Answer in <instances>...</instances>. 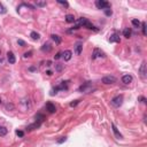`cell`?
Listing matches in <instances>:
<instances>
[{"mask_svg": "<svg viewBox=\"0 0 147 147\" xmlns=\"http://www.w3.org/2000/svg\"><path fill=\"white\" fill-rule=\"evenodd\" d=\"M76 24H77V25H78L79 28L83 25V26H85V28L90 29V30H94V31H98V29H97V28H95V26L93 25V24H92L91 22L87 21V20H86L85 17H79L78 20L76 21Z\"/></svg>", "mask_w": 147, "mask_h": 147, "instance_id": "cell-1", "label": "cell"}, {"mask_svg": "<svg viewBox=\"0 0 147 147\" xmlns=\"http://www.w3.org/2000/svg\"><path fill=\"white\" fill-rule=\"evenodd\" d=\"M95 6L99 9H108L110 7V4L107 2V1H105V0H97L95 1Z\"/></svg>", "mask_w": 147, "mask_h": 147, "instance_id": "cell-2", "label": "cell"}, {"mask_svg": "<svg viewBox=\"0 0 147 147\" xmlns=\"http://www.w3.org/2000/svg\"><path fill=\"white\" fill-rule=\"evenodd\" d=\"M123 104V97L122 95H116L111 99V105L114 107H120Z\"/></svg>", "mask_w": 147, "mask_h": 147, "instance_id": "cell-3", "label": "cell"}, {"mask_svg": "<svg viewBox=\"0 0 147 147\" xmlns=\"http://www.w3.org/2000/svg\"><path fill=\"white\" fill-rule=\"evenodd\" d=\"M101 82L106 85L114 84L116 82V77H114V76H106V77H104V78L101 79Z\"/></svg>", "mask_w": 147, "mask_h": 147, "instance_id": "cell-4", "label": "cell"}, {"mask_svg": "<svg viewBox=\"0 0 147 147\" xmlns=\"http://www.w3.org/2000/svg\"><path fill=\"white\" fill-rule=\"evenodd\" d=\"M21 105L23 106L22 107V109H23V111H26V110H29L30 108H31V105H30V100L29 99H23L21 101Z\"/></svg>", "mask_w": 147, "mask_h": 147, "instance_id": "cell-5", "label": "cell"}, {"mask_svg": "<svg viewBox=\"0 0 147 147\" xmlns=\"http://www.w3.org/2000/svg\"><path fill=\"white\" fill-rule=\"evenodd\" d=\"M139 74H140V76H141V78H146V62L144 61L141 63V66H140V69H139Z\"/></svg>", "mask_w": 147, "mask_h": 147, "instance_id": "cell-6", "label": "cell"}, {"mask_svg": "<svg viewBox=\"0 0 147 147\" xmlns=\"http://www.w3.org/2000/svg\"><path fill=\"white\" fill-rule=\"evenodd\" d=\"M101 56H104V52L99 49V48H94V51H93V54H92V59L94 60L97 58H101Z\"/></svg>", "mask_w": 147, "mask_h": 147, "instance_id": "cell-7", "label": "cell"}, {"mask_svg": "<svg viewBox=\"0 0 147 147\" xmlns=\"http://www.w3.org/2000/svg\"><path fill=\"white\" fill-rule=\"evenodd\" d=\"M91 82H86L84 85H82L80 87H79V91H82V92H85V93H89L90 92V90H89V87L91 86Z\"/></svg>", "mask_w": 147, "mask_h": 147, "instance_id": "cell-8", "label": "cell"}, {"mask_svg": "<svg viewBox=\"0 0 147 147\" xmlns=\"http://www.w3.org/2000/svg\"><path fill=\"white\" fill-rule=\"evenodd\" d=\"M7 60H8V62L11 63V64H14V63L16 62V59H15L14 53H13V52H8V53H7Z\"/></svg>", "mask_w": 147, "mask_h": 147, "instance_id": "cell-9", "label": "cell"}, {"mask_svg": "<svg viewBox=\"0 0 147 147\" xmlns=\"http://www.w3.org/2000/svg\"><path fill=\"white\" fill-rule=\"evenodd\" d=\"M46 110H48V113L53 114V113L56 111V107L53 105L52 102H47V104H46Z\"/></svg>", "mask_w": 147, "mask_h": 147, "instance_id": "cell-10", "label": "cell"}, {"mask_svg": "<svg viewBox=\"0 0 147 147\" xmlns=\"http://www.w3.org/2000/svg\"><path fill=\"white\" fill-rule=\"evenodd\" d=\"M71 56H73V53H71V51H64V52L62 53V58L64 59V61H69L70 59H71Z\"/></svg>", "mask_w": 147, "mask_h": 147, "instance_id": "cell-11", "label": "cell"}, {"mask_svg": "<svg viewBox=\"0 0 147 147\" xmlns=\"http://www.w3.org/2000/svg\"><path fill=\"white\" fill-rule=\"evenodd\" d=\"M132 76L131 75H124L123 77H122V82L124 83V84H130L132 82Z\"/></svg>", "mask_w": 147, "mask_h": 147, "instance_id": "cell-12", "label": "cell"}, {"mask_svg": "<svg viewBox=\"0 0 147 147\" xmlns=\"http://www.w3.org/2000/svg\"><path fill=\"white\" fill-rule=\"evenodd\" d=\"M111 129H113V132H114V135H115L116 138H117V139H121V138H122V135L120 133V131L117 130V128L115 126V124H111Z\"/></svg>", "mask_w": 147, "mask_h": 147, "instance_id": "cell-13", "label": "cell"}, {"mask_svg": "<svg viewBox=\"0 0 147 147\" xmlns=\"http://www.w3.org/2000/svg\"><path fill=\"white\" fill-rule=\"evenodd\" d=\"M109 42L110 43H120V37H118V35H117V33H114L113 36H110Z\"/></svg>", "mask_w": 147, "mask_h": 147, "instance_id": "cell-14", "label": "cell"}, {"mask_svg": "<svg viewBox=\"0 0 147 147\" xmlns=\"http://www.w3.org/2000/svg\"><path fill=\"white\" fill-rule=\"evenodd\" d=\"M52 49V47H51V44H48V43H46V44H44L42 46V51L43 52H49Z\"/></svg>", "mask_w": 147, "mask_h": 147, "instance_id": "cell-15", "label": "cell"}, {"mask_svg": "<svg viewBox=\"0 0 147 147\" xmlns=\"http://www.w3.org/2000/svg\"><path fill=\"white\" fill-rule=\"evenodd\" d=\"M44 120H45V116L43 115V114H37V115H36V122H37V123L42 124Z\"/></svg>", "mask_w": 147, "mask_h": 147, "instance_id": "cell-16", "label": "cell"}, {"mask_svg": "<svg viewBox=\"0 0 147 147\" xmlns=\"http://www.w3.org/2000/svg\"><path fill=\"white\" fill-rule=\"evenodd\" d=\"M66 21L68 22V23H74V22H76V18H75V16L74 15L68 14V15L66 16Z\"/></svg>", "mask_w": 147, "mask_h": 147, "instance_id": "cell-17", "label": "cell"}, {"mask_svg": "<svg viewBox=\"0 0 147 147\" xmlns=\"http://www.w3.org/2000/svg\"><path fill=\"white\" fill-rule=\"evenodd\" d=\"M30 37H31L33 40H39V38H40V35H39L38 32H36V31H32L31 33H30Z\"/></svg>", "mask_w": 147, "mask_h": 147, "instance_id": "cell-18", "label": "cell"}, {"mask_svg": "<svg viewBox=\"0 0 147 147\" xmlns=\"http://www.w3.org/2000/svg\"><path fill=\"white\" fill-rule=\"evenodd\" d=\"M123 36L125 37V38H130V36H131V30H130L129 28L124 29V30H123Z\"/></svg>", "mask_w": 147, "mask_h": 147, "instance_id": "cell-19", "label": "cell"}, {"mask_svg": "<svg viewBox=\"0 0 147 147\" xmlns=\"http://www.w3.org/2000/svg\"><path fill=\"white\" fill-rule=\"evenodd\" d=\"M82 49H83V46H82V44H77L76 45V48H75V52L77 55H79L80 53H82Z\"/></svg>", "mask_w": 147, "mask_h": 147, "instance_id": "cell-20", "label": "cell"}, {"mask_svg": "<svg viewBox=\"0 0 147 147\" xmlns=\"http://www.w3.org/2000/svg\"><path fill=\"white\" fill-rule=\"evenodd\" d=\"M51 38H52L53 40L55 42V44H61V38H60L58 35H52V36H51Z\"/></svg>", "mask_w": 147, "mask_h": 147, "instance_id": "cell-21", "label": "cell"}, {"mask_svg": "<svg viewBox=\"0 0 147 147\" xmlns=\"http://www.w3.org/2000/svg\"><path fill=\"white\" fill-rule=\"evenodd\" d=\"M35 4H36L37 7H45V6H46V1H39V0H36Z\"/></svg>", "mask_w": 147, "mask_h": 147, "instance_id": "cell-22", "label": "cell"}, {"mask_svg": "<svg viewBox=\"0 0 147 147\" xmlns=\"http://www.w3.org/2000/svg\"><path fill=\"white\" fill-rule=\"evenodd\" d=\"M7 135V129L6 128H0V137Z\"/></svg>", "mask_w": 147, "mask_h": 147, "instance_id": "cell-23", "label": "cell"}, {"mask_svg": "<svg viewBox=\"0 0 147 147\" xmlns=\"http://www.w3.org/2000/svg\"><path fill=\"white\" fill-rule=\"evenodd\" d=\"M39 126H40V124H39V123H35V124H32V125H30L29 126V128H28V129H29V130H33V129H36V128H39Z\"/></svg>", "mask_w": 147, "mask_h": 147, "instance_id": "cell-24", "label": "cell"}, {"mask_svg": "<svg viewBox=\"0 0 147 147\" xmlns=\"http://www.w3.org/2000/svg\"><path fill=\"white\" fill-rule=\"evenodd\" d=\"M131 23H132V24H133L135 26H137V28H139V26H140V24H141V23L138 21V20H132Z\"/></svg>", "mask_w": 147, "mask_h": 147, "instance_id": "cell-25", "label": "cell"}, {"mask_svg": "<svg viewBox=\"0 0 147 147\" xmlns=\"http://www.w3.org/2000/svg\"><path fill=\"white\" fill-rule=\"evenodd\" d=\"M141 28H142V35L146 36V23H141Z\"/></svg>", "mask_w": 147, "mask_h": 147, "instance_id": "cell-26", "label": "cell"}, {"mask_svg": "<svg viewBox=\"0 0 147 147\" xmlns=\"http://www.w3.org/2000/svg\"><path fill=\"white\" fill-rule=\"evenodd\" d=\"M62 69H63V66L60 64V63H58L56 64V71H62Z\"/></svg>", "mask_w": 147, "mask_h": 147, "instance_id": "cell-27", "label": "cell"}, {"mask_svg": "<svg viewBox=\"0 0 147 147\" xmlns=\"http://www.w3.org/2000/svg\"><path fill=\"white\" fill-rule=\"evenodd\" d=\"M6 108H7V109L9 110H13L14 109V105H13V104H7V105H6Z\"/></svg>", "mask_w": 147, "mask_h": 147, "instance_id": "cell-28", "label": "cell"}, {"mask_svg": "<svg viewBox=\"0 0 147 147\" xmlns=\"http://www.w3.org/2000/svg\"><path fill=\"white\" fill-rule=\"evenodd\" d=\"M5 13H6L5 7H4V6H2L1 4H0V14H5Z\"/></svg>", "mask_w": 147, "mask_h": 147, "instance_id": "cell-29", "label": "cell"}, {"mask_svg": "<svg viewBox=\"0 0 147 147\" xmlns=\"http://www.w3.org/2000/svg\"><path fill=\"white\" fill-rule=\"evenodd\" d=\"M66 140H67V137H61V139H59L58 142L59 144H62V142H64Z\"/></svg>", "mask_w": 147, "mask_h": 147, "instance_id": "cell-30", "label": "cell"}, {"mask_svg": "<svg viewBox=\"0 0 147 147\" xmlns=\"http://www.w3.org/2000/svg\"><path fill=\"white\" fill-rule=\"evenodd\" d=\"M58 2L60 5H63V6H66V7H68V2H67V1H61V0H59Z\"/></svg>", "mask_w": 147, "mask_h": 147, "instance_id": "cell-31", "label": "cell"}, {"mask_svg": "<svg viewBox=\"0 0 147 147\" xmlns=\"http://www.w3.org/2000/svg\"><path fill=\"white\" fill-rule=\"evenodd\" d=\"M105 14H106L107 16H110L111 14H113V12L110 11V9H105Z\"/></svg>", "mask_w": 147, "mask_h": 147, "instance_id": "cell-32", "label": "cell"}, {"mask_svg": "<svg viewBox=\"0 0 147 147\" xmlns=\"http://www.w3.org/2000/svg\"><path fill=\"white\" fill-rule=\"evenodd\" d=\"M16 135H17L18 137H23V136H24V132H23V131H18V130H17V131H16Z\"/></svg>", "mask_w": 147, "mask_h": 147, "instance_id": "cell-33", "label": "cell"}, {"mask_svg": "<svg viewBox=\"0 0 147 147\" xmlns=\"http://www.w3.org/2000/svg\"><path fill=\"white\" fill-rule=\"evenodd\" d=\"M31 54H32V52H26V53H24V58H30V56H31Z\"/></svg>", "mask_w": 147, "mask_h": 147, "instance_id": "cell-34", "label": "cell"}, {"mask_svg": "<svg viewBox=\"0 0 147 147\" xmlns=\"http://www.w3.org/2000/svg\"><path fill=\"white\" fill-rule=\"evenodd\" d=\"M17 43H18V44H20V45H21L22 47H23V46H24V45H25V43L23 42V40H22V39H18V42H17Z\"/></svg>", "mask_w": 147, "mask_h": 147, "instance_id": "cell-35", "label": "cell"}, {"mask_svg": "<svg viewBox=\"0 0 147 147\" xmlns=\"http://www.w3.org/2000/svg\"><path fill=\"white\" fill-rule=\"evenodd\" d=\"M61 56H62V53H58V54H56L54 58H55V60H58V59H60Z\"/></svg>", "mask_w": 147, "mask_h": 147, "instance_id": "cell-36", "label": "cell"}, {"mask_svg": "<svg viewBox=\"0 0 147 147\" xmlns=\"http://www.w3.org/2000/svg\"><path fill=\"white\" fill-rule=\"evenodd\" d=\"M77 104H78V100H76L75 102H71V104H70V106H71V107H75V106L77 105Z\"/></svg>", "mask_w": 147, "mask_h": 147, "instance_id": "cell-37", "label": "cell"}, {"mask_svg": "<svg viewBox=\"0 0 147 147\" xmlns=\"http://www.w3.org/2000/svg\"><path fill=\"white\" fill-rule=\"evenodd\" d=\"M46 74H47L48 76H51V75H52V71H51V70H47V71H46Z\"/></svg>", "mask_w": 147, "mask_h": 147, "instance_id": "cell-38", "label": "cell"}, {"mask_svg": "<svg viewBox=\"0 0 147 147\" xmlns=\"http://www.w3.org/2000/svg\"><path fill=\"white\" fill-rule=\"evenodd\" d=\"M140 100H141V102H146V99H145L144 97H141V98H140Z\"/></svg>", "mask_w": 147, "mask_h": 147, "instance_id": "cell-39", "label": "cell"}, {"mask_svg": "<svg viewBox=\"0 0 147 147\" xmlns=\"http://www.w3.org/2000/svg\"><path fill=\"white\" fill-rule=\"evenodd\" d=\"M46 63H47V66H48V67H49V66L52 64V62H51V61H47V62H46Z\"/></svg>", "mask_w": 147, "mask_h": 147, "instance_id": "cell-40", "label": "cell"}, {"mask_svg": "<svg viewBox=\"0 0 147 147\" xmlns=\"http://www.w3.org/2000/svg\"><path fill=\"white\" fill-rule=\"evenodd\" d=\"M0 102H1V100H0Z\"/></svg>", "mask_w": 147, "mask_h": 147, "instance_id": "cell-41", "label": "cell"}, {"mask_svg": "<svg viewBox=\"0 0 147 147\" xmlns=\"http://www.w3.org/2000/svg\"><path fill=\"white\" fill-rule=\"evenodd\" d=\"M0 53H1V52H0Z\"/></svg>", "mask_w": 147, "mask_h": 147, "instance_id": "cell-42", "label": "cell"}]
</instances>
